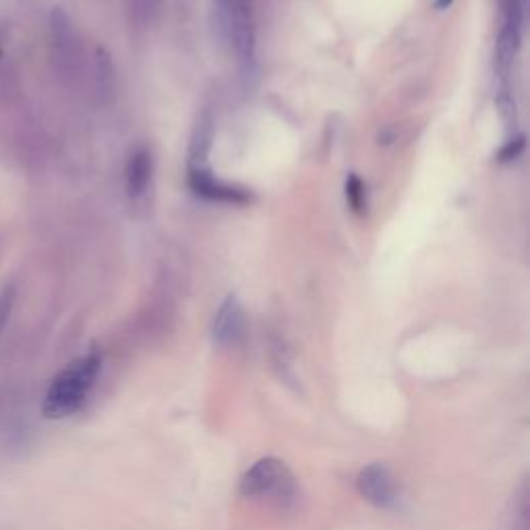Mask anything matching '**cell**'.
I'll list each match as a JSON object with an SVG mask.
<instances>
[{"mask_svg":"<svg viewBox=\"0 0 530 530\" xmlns=\"http://www.w3.org/2000/svg\"><path fill=\"white\" fill-rule=\"evenodd\" d=\"M152 179V156L147 150H137L131 154L127 162V172H125V181H127V193L129 197L137 199L147 191V185H150Z\"/></svg>","mask_w":530,"mask_h":530,"instance_id":"obj_7","label":"cell"},{"mask_svg":"<svg viewBox=\"0 0 530 530\" xmlns=\"http://www.w3.org/2000/svg\"><path fill=\"white\" fill-rule=\"evenodd\" d=\"M243 309H241V303L237 297H228L216 319H214V340L220 344V346H230L237 342L243 334Z\"/></svg>","mask_w":530,"mask_h":530,"instance_id":"obj_6","label":"cell"},{"mask_svg":"<svg viewBox=\"0 0 530 530\" xmlns=\"http://www.w3.org/2000/svg\"><path fill=\"white\" fill-rule=\"evenodd\" d=\"M100 369L102 359L98 355H87L71 363L52 381L44 400V415L48 419H65L73 415L96 384Z\"/></svg>","mask_w":530,"mask_h":530,"instance_id":"obj_1","label":"cell"},{"mask_svg":"<svg viewBox=\"0 0 530 530\" xmlns=\"http://www.w3.org/2000/svg\"><path fill=\"white\" fill-rule=\"evenodd\" d=\"M226 36L237 50L241 63H255V21L249 0H216Z\"/></svg>","mask_w":530,"mask_h":530,"instance_id":"obj_3","label":"cell"},{"mask_svg":"<svg viewBox=\"0 0 530 530\" xmlns=\"http://www.w3.org/2000/svg\"><path fill=\"white\" fill-rule=\"evenodd\" d=\"M359 493L377 508H396L400 502V493L394 475L384 464H371L361 470L357 479Z\"/></svg>","mask_w":530,"mask_h":530,"instance_id":"obj_4","label":"cell"},{"mask_svg":"<svg viewBox=\"0 0 530 530\" xmlns=\"http://www.w3.org/2000/svg\"><path fill=\"white\" fill-rule=\"evenodd\" d=\"M522 150H524V137L520 135V137H516V139H510V141L502 147V152L497 154V158H499V162H510V160L518 158V156L522 154Z\"/></svg>","mask_w":530,"mask_h":530,"instance_id":"obj_11","label":"cell"},{"mask_svg":"<svg viewBox=\"0 0 530 530\" xmlns=\"http://www.w3.org/2000/svg\"><path fill=\"white\" fill-rule=\"evenodd\" d=\"M212 139H214V121L210 114H203L191 139L189 168H205V158L210 154Z\"/></svg>","mask_w":530,"mask_h":530,"instance_id":"obj_8","label":"cell"},{"mask_svg":"<svg viewBox=\"0 0 530 530\" xmlns=\"http://www.w3.org/2000/svg\"><path fill=\"white\" fill-rule=\"evenodd\" d=\"M13 303H15V290L13 288H5L3 294H0V332H3L5 323L13 311Z\"/></svg>","mask_w":530,"mask_h":530,"instance_id":"obj_12","label":"cell"},{"mask_svg":"<svg viewBox=\"0 0 530 530\" xmlns=\"http://www.w3.org/2000/svg\"><path fill=\"white\" fill-rule=\"evenodd\" d=\"M133 3V11H135V17L141 21V23H147L152 21L156 9H158V0H131Z\"/></svg>","mask_w":530,"mask_h":530,"instance_id":"obj_10","label":"cell"},{"mask_svg":"<svg viewBox=\"0 0 530 530\" xmlns=\"http://www.w3.org/2000/svg\"><path fill=\"white\" fill-rule=\"evenodd\" d=\"M0 61H3V50H0Z\"/></svg>","mask_w":530,"mask_h":530,"instance_id":"obj_14","label":"cell"},{"mask_svg":"<svg viewBox=\"0 0 530 530\" xmlns=\"http://www.w3.org/2000/svg\"><path fill=\"white\" fill-rule=\"evenodd\" d=\"M189 185L197 195L210 199V201L247 203L251 199V193L218 181L208 168H189Z\"/></svg>","mask_w":530,"mask_h":530,"instance_id":"obj_5","label":"cell"},{"mask_svg":"<svg viewBox=\"0 0 530 530\" xmlns=\"http://www.w3.org/2000/svg\"><path fill=\"white\" fill-rule=\"evenodd\" d=\"M452 3H454V0H437L435 7H437L439 11H444V9H448Z\"/></svg>","mask_w":530,"mask_h":530,"instance_id":"obj_13","label":"cell"},{"mask_svg":"<svg viewBox=\"0 0 530 530\" xmlns=\"http://www.w3.org/2000/svg\"><path fill=\"white\" fill-rule=\"evenodd\" d=\"M346 199L350 203V208L355 212H363L367 199H365V185L361 183L359 176L350 174L348 181H346Z\"/></svg>","mask_w":530,"mask_h":530,"instance_id":"obj_9","label":"cell"},{"mask_svg":"<svg viewBox=\"0 0 530 530\" xmlns=\"http://www.w3.org/2000/svg\"><path fill=\"white\" fill-rule=\"evenodd\" d=\"M241 493L253 499H270L276 504H290L294 499V479L284 462L263 458L255 462L241 481Z\"/></svg>","mask_w":530,"mask_h":530,"instance_id":"obj_2","label":"cell"}]
</instances>
